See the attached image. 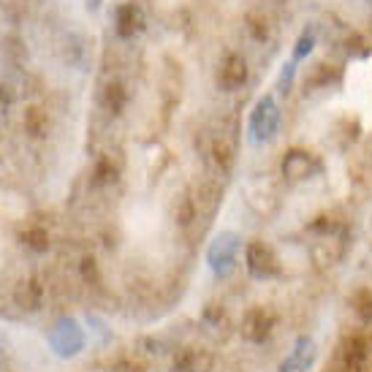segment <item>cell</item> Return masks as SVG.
I'll use <instances>...</instances> for the list:
<instances>
[{"instance_id": "obj_15", "label": "cell", "mask_w": 372, "mask_h": 372, "mask_svg": "<svg viewBox=\"0 0 372 372\" xmlns=\"http://www.w3.org/2000/svg\"><path fill=\"white\" fill-rule=\"evenodd\" d=\"M248 28H250V33H253V38H255V41H264V38H267V19H261L258 14H250Z\"/></svg>"}, {"instance_id": "obj_9", "label": "cell", "mask_w": 372, "mask_h": 372, "mask_svg": "<svg viewBox=\"0 0 372 372\" xmlns=\"http://www.w3.org/2000/svg\"><path fill=\"white\" fill-rule=\"evenodd\" d=\"M22 123H25V130L31 136H44L49 130V115L41 106H28L25 115H22Z\"/></svg>"}, {"instance_id": "obj_19", "label": "cell", "mask_w": 372, "mask_h": 372, "mask_svg": "<svg viewBox=\"0 0 372 372\" xmlns=\"http://www.w3.org/2000/svg\"><path fill=\"white\" fill-rule=\"evenodd\" d=\"M82 275H85V280H98V269H95V261L93 258H85L82 261Z\"/></svg>"}, {"instance_id": "obj_12", "label": "cell", "mask_w": 372, "mask_h": 372, "mask_svg": "<svg viewBox=\"0 0 372 372\" xmlns=\"http://www.w3.org/2000/svg\"><path fill=\"white\" fill-rule=\"evenodd\" d=\"M353 305V312L359 315L362 323H372V288H359L350 299Z\"/></svg>"}, {"instance_id": "obj_13", "label": "cell", "mask_w": 372, "mask_h": 372, "mask_svg": "<svg viewBox=\"0 0 372 372\" xmlns=\"http://www.w3.org/2000/svg\"><path fill=\"white\" fill-rule=\"evenodd\" d=\"M22 239H25V245L31 250H35V253H44V250L49 248V234H46V228H41V226L28 228Z\"/></svg>"}, {"instance_id": "obj_11", "label": "cell", "mask_w": 372, "mask_h": 372, "mask_svg": "<svg viewBox=\"0 0 372 372\" xmlns=\"http://www.w3.org/2000/svg\"><path fill=\"white\" fill-rule=\"evenodd\" d=\"M17 302L22 305V307H28V310H35L38 307V302H41V285L35 282V280H28V282H19V288H17Z\"/></svg>"}, {"instance_id": "obj_4", "label": "cell", "mask_w": 372, "mask_h": 372, "mask_svg": "<svg viewBox=\"0 0 372 372\" xmlns=\"http://www.w3.org/2000/svg\"><path fill=\"white\" fill-rule=\"evenodd\" d=\"M144 28V14H142V8L136 6V3H123L120 8H117V14H115V31L120 38H133V35H139Z\"/></svg>"}, {"instance_id": "obj_14", "label": "cell", "mask_w": 372, "mask_h": 372, "mask_svg": "<svg viewBox=\"0 0 372 372\" xmlns=\"http://www.w3.org/2000/svg\"><path fill=\"white\" fill-rule=\"evenodd\" d=\"M193 217H196V204H193V198H190V196H183V198H180V204L174 207V220H177L180 226H187Z\"/></svg>"}, {"instance_id": "obj_10", "label": "cell", "mask_w": 372, "mask_h": 372, "mask_svg": "<svg viewBox=\"0 0 372 372\" xmlns=\"http://www.w3.org/2000/svg\"><path fill=\"white\" fill-rule=\"evenodd\" d=\"M101 101H103V106L112 112V115H120L125 109V101H128V93H125V87L120 82H109L106 87H103V95H101Z\"/></svg>"}, {"instance_id": "obj_16", "label": "cell", "mask_w": 372, "mask_h": 372, "mask_svg": "<svg viewBox=\"0 0 372 372\" xmlns=\"http://www.w3.org/2000/svg\"><path fill=\"white\" fill-rule=\"evenodd\" d=\"M95 174H98V177H95L98 183H115V177H117V169H115L109 160H101V163L95 166Z\"/></svg>"}, {"instance_id": "obj_5", "label": "cell", "mask_w": 372, "mask_h": 372, "mask_svg": "<svg viewBox=\"0 0 372 372\" xmlns=\"http://www.w3.org/2000/svg\"><path fill=\"white\" fill-rule=\"evenodd\" d=\"M253 128H255V136L258 139H269L278 128V106L272 98H261L255 112H253Z\"/></svg>"}, {"instance_id": "obj_8", "label": "cell", "mask_w": 372, "mask_h": 372, "mask_svg": "<svg viewBox=\"0 0 372 372\" xmlns=\"http://www.w3.org/2000/svg\"><path fill=\"white\" fill-rule=\"evenodd\" d=\"M210 160H212V166L217 171H223V174L231 171V166H234V144L226 136H217L212 142V147H210Z\"/></svg>"}, {"instance_id": "obj_2", "label": "cell", "mask_w": 372, "mask_h": 372, "mask_svg": "<svg viewBox=\"0 0 372 372\" xmlns=\"http://www.w3.org/2000/svg\"><path fill=\"white\" fill-rule=\"evenodd\" d=\"M248 82V60L242 55H228L217 68V85L223 90H239Z\"/></svg>"}, {"instance_id": "obj_7", "label": "cell", "mask_w": 372, "mask_h": 372, "mask_svg": "<svg viewBox=\"0 0 372 372\" xmlns=\"http://www.w3.org/2000/svg\"><path fill=\"white\" fill-rule=\"evenodd\" d=\"M210 367H212V359L196 348H187L174 359V372H210Z\"/></svg>"}, {"instance_id": "obj_3", "label": "cell", "mask_w": 372, "mask_h": 372, "mask_svg": "<svg viewBox=\"0 0 372 372\" xmlns=\"http://www.w3.org/2000/svg\"><path fill=\"white\" fill-rule=\"evenodd\" d=\"M272 326H275V315L269 310H264V307H253L242 318V335L250 342H264L269 337Z\"/></svg>"}, {"instance_id": "obj_18", "label": "cell", "mask_w": 372, "mask_h": 372, "mask_svg": "<svg viewBox=\"0 0 372 372\" xmlns=\"http://www.w3.org/2000/svg\"><path fill=\"white\" fill-rule=\"evenodd\" d=\"M310 52H312V35L310 33H305V35L299 38V46H296L294 58H296V60H302V58H305V55H310Z\"/></svg>"}, {"instance_id": "obj_6", "label": "cell", "mask_w": 372, "mask_h": 372, "mask_svg": "<svg viewBox=\"0 0 372 372\" xmlns=\"http://www.w3.org/2000/svg\"><path fill=\"white\" fill-rule=\"evenodd\" d=\"M312 171V158L310 153H305V150H291V153H285L282 158V174L288 177V180H305V177H310Z\"/></svg>"}, {"instance_id": "obj_17", "label": "cell", "mask_w": 372, "mask_h": 372, "mask_svg": "<svg viewBox=\"0 0 372 372\" xmlns=\"http://www.w3.org/2000/svg\"><path fill=\"white\" fill-rule=\"evenodd\" d=\"M348 52L356 55V58H364L370 52V46H367V41L362 35H353V38H348Z\"/></svg>"}, {"instance_id": "obj_1", "label": "cell", "mask_w": 372, "mask_h": 372, "mask_svg": "<svg viewBox=\"0 0 372 372\" xmlns=\"http://www.w3.org/2000/svg\"><path fill=\"white\" fill-rule=\"evenodd\" d=\"M248 269H250V275L258 280L278 278L280 261H278V255L272 253L269 245H264V242H250L248 245Z\"/></svg>"}]
</instances>
